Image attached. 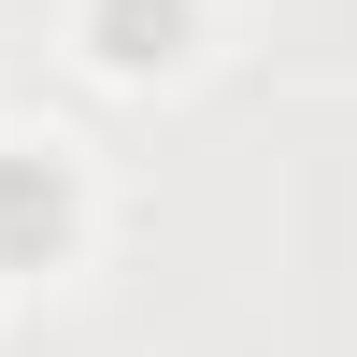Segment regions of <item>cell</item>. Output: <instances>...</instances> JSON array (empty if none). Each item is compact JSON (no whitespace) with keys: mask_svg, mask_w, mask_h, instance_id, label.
<instances>
[{"mask_svg":"<svg viewBox=\"0 0 357 357\" xmlns=\"http://www.w3.org/2000/svg\"><path fill=\"white\" fill-rule=\"evenodd\" d=\"M200 43V0H86V57H100V72H172V57Z\"/></svg>","mask_w":357,"mask_h":357,"instance_id":"obj_2","label":"cell"},{"mask_svg":"<svg viewBox=\"0 0 357 357\" xmlns=\"http://www.w3.org/2000/svg\"><path fill=\"white\" fill-rule=\"evenodd\" d=\"M57 243H72V172L29 158V143H0V272H43Z\"/></svg>","mask_w":357,"mask_h":357,"instance_id":"obj_1","label":"cell"}]
</instances>
